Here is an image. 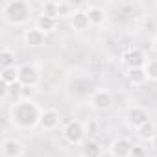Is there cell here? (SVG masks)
Here are the masks:
<instances>
[{
  "mask_svg": "<svg viewBox=\"0 0 157 157\" xmlns=\"http://www.w3.org/2000/svg\"><path fill=\"white\" fill-rule=\"evenodd\" d=\"M91 105L96 111H107L113 105V93L109 89H98L91 96Z\"/></svg>",
  "mask_w": 157,
  "mask_h": 157,
  "instance_id": "obj_6",
  "label": "cell"
},
{
  "mask_svg": "<svg viewBox=\"0 0 157 157\" xmlns=\"http://www.w3.org/2000/svg\"><path fill=\"white\" fill-rule=\"evenodd\" d=\"M0 65L2 68H10V67H15V52L8 46H4L0 50Z\"/></svg>",
  "mask_w": 157,
  "mask_h": 157,
  "instance_id": "obj_17",
  "label": "cell"
},
{
  "mask_svg": "<svg viewBox=\"0 0 157 157\" xmlns=\"http://www.w3.org/2000/svg\"><path fill=\"white\" fill-rule=\"evenodd\" d=\"M70 26L76 30V32H83L91 26L89 22V17H87V11L85 10H76L74 15L70 17Z\"/></svg>",
  "mask_w": 157,
  "mask_h": 157,
  "instance_id": "obj_12",
  "label": "cell"
},
{
  "mask_svg": "<svg viewBox=\"0 0 157 157\" xmlns=\"http://www.w3.org/2000/svg\"><path fill=\"white\" fill-rule=\"evenodd\" d=\"M63 137L68 144H82L85 139V128L80 120H70L63 128Z\"/></svg>",
  "mask_w": 157,
  "mask_h": 157,
  "instance_id": "obj_5",
  "label": "cell"
},
{
  "mask_svg": "<svg viewBox=\"0 0 157 157\" xmlns=\"http://www.w3.org/2000/svg\"><path fill=\"white\" fill-rule=\"evenodd\" d=\"M144 70H146L148 80L157 82V59H148L146 65H144Z\"/></svg>",
  "mask_w": 157,
  "mask_h": 157,
  "instance_id": "obj_21",
  "label": "cell"
},
{
  "mask_svg": "<svg viewBox=\"0 0 157 157\" xmlns=\"http://www.w3.org/2000/svg\"><path fill=\"white\" fill-rule=\"evenodd\" d=\"M35 26H37L39 30H43L44 33H48V32H54V30H56L57 21H56V19H50V17H44V15H39Z\"/></svg>",
  "mask_w": 157,
  "mask_h": 157,
  "instance_id": "obj_20",
  "label": "cell"
},
{
  "mask_svg": "<svg viewBox=\"0 0 157 157\" xmlns=\"http://www.w3.org/2000/svg\"><path fill=\"white\" fill-rule=\"evenodd\" d=\"M82 157H104V148L96 140H89L82 148Z\"/></svg>",
  "mask_w": 157,
  "mask_h": 157,
  "instance_id": "obj_14",
  "label": "cell"
},
{
  "mask_svg": "<svg viewBox=\"0 0 157 157\" xmlns=\"http://www.w3.org/2000/svg\"><path fill=\"white\" fill-rule=\"evenodd\" d=\"M126 122L131 129H140L146 122H150V115L142 105H131L126 113Z\"/></svg>",
  "mask_w": 157,
  "mask_h": 157,
  "instance_id": "obj_4",
  "label": "cell"
},
{
  "mask_svg": "<svg viewBox=\"0 0 157 157\" xmlns=\"http://www.w3.org/2000/svg\"><path fill=\"white\" fill-rule=\"evenodd\" d=\"M131 150H133L131 140H129V139H124V137L113 140V144H111V148H109V151H111L113 157H129V155H131Z\"/></svg>",
  "mask_w": 157,
  "mask_h": 157,
  "instance_id": "obj_10",
  "label": "cell"
},
{
  "mask_svg": "<svg viewBox=\"0 0 157 157\" xmlns=\"http://www.w3.org/2000/svg\"><path fill=\"white\" fill-rule=\"evenodd\" d=\"M0 82L6 85H13L19 82V68L17 67H10V68H2L0 72Z\"/></svg>",
  "mask_w": 157,
  "mask_h": 157,
  "instance_id": "obj_16",
  "label": "cell"
},
{
  "mask_svg": "<svg viewBox=\"0 0 157 157\" xmlns=\"http://www.w3.org/2000/svg\"><path fill=\"white\" fill-rule=\"evenodd\" d=\"M41 82V72L35 65H22L19 67V83L22 87H30V89H35Z\"/></svg>",
  "mask_w": 157,
  "mask_h": 157,
  "instance_id": "obj_3",
  "label": "cell"
},
{
  "mask_svg": "<svg viewBox=\"0 0 157 157\" xmlns=\"http://www.w3.org/2000/svg\"><path fill=\"white\" fill-rule=\"evenodd\" d=\"M24 144L17 139H4L2 142V157H22Z\"/></svg>",
  "mask_w": 157,
  "mask_h": 157,
  "instance_id": "obj_9",
  "label": "cell"
},
{
  "mask_svg": "<svg viewBox=\"0 0 157 157\" xmlns=\"http://www.w3.org/2000/svg\"><path fill=\"white\" fill-rule=\"evenodd\" d=\"M59 120H61V117H59V113L56 109H44L43 115H41L39 126L43 129H46V131H52V129H56L59 126Z\"/></svg>",
  "mask_w": 157,
  "mask_h": 157,
  "instance_id": "obj_11",
  "label": "cell"
},
{
  "mask_svg": "<svg viewBox=\"0 0 157 157\" xmlns=\"http://www.w3.org/2000/svg\"><path fill=\"white\" fill-rule=\"evenodd\" d=\"M151 48H153V52H155V56H157V37L151 41Z\"/></svg>",
  "mask_w": 157,
  "mask_h": 157,
  "instance_id": "obj_24",
  "label": "cell"
},
{
  "mask_svg": "<svg viewBox=\"0 0 157 157\" xmlns=\"http://www.w3.org/2000/svg\"><path fill=\"white\" fill-rule=\"evenodd\" d=\"M85 11H87L91 26L98 28V26H102L105 22V11H104V8H100V6H89Z\"/></svg>",
  "mask_w": 157,
  "mask_h": 157,
  "instance_id": "obj_13",
  "label": "cell"
},
{
  "mask_svg": "<svg viewBox=\"0 0 157 157\" xmlns=\"http://www.w3.org/2000/svg\"><path fill=\"white\" fill-rule=\"evenodd\" d=\"M128 82L131 83V85H135V87H139V85H142L146 80H148V76H146V70L144 68H131V70H128Z\"/></svg>",
  "mask_w": 157,
  "mask_h": 157,
  "instance_id": "obj_15",
  "label": "cell"
},
{
  "mask_svg": "<svg viewBox=\"0 0 157 157\" xmlns=\"http://www.w3.org/2000/svg\"><path fill=\"white\" fill-rule=\"evenodd\" d=\"M2 17L11 26H22L32 17V6L26 0H10L2 6Z\"/></svg>",
  "mask_w": 157,
  "mask_h": 157,
  "instance_id": "obj_2",
  "label": "cell"
},
{
  "mask_svg": "<svg viewBox=\"0 0 157 157\" xmlns=\"http://www.w3.org/2000/svg\"><path fill=\"white\" fill-rule=\"evenodd\" d=\"M137 133H139V137L142 139V140H148V142H151L153 140V137L157 135V129H155V124L150 120V122H146L140 129H137Z\"/></svg>",
  "mask_w": 157,
  "mask_h": 157,
  "instance_id": "obj_18",
  "label": "cell"
},
{
  "mask_svg": "<svg viewBox=\"0 0 157 157\" xmlns=\"http://www.w3.org/2000/svg\"><path fill=\"white\" fill-rule=\"evenodd\" d=\"M59 4V17H72L76 8L72 2H57Z\"/></svg>",
  "mask_w": 157,
  "mask_h": 157,
  "instance_id": "obj_22",
  "label": "cell"
},
{
  "mask_svg": "<svg viewBox=\"0 0 157 157\" xmlns=\"http://www.w3.org/2000/svg\"><path fill=\"white\" fill-rule=\"evenodd\" d=\"M151 146H153V148H155V150H157V135H155V137H153V140H151Z\"/></svg>",
  "mask_w": 157,
  "mask_h": 157,
  "instance_id": "obj_25",
  "label": "cell"
},
{
  "mask_svg": "<svg viewBox=\"0 0 157 157\" xmlns=\"http://www.w3.org/2000/svg\"><path fill=\"white\" fill-rule=\"evenodd\" d=\"M122 61H124V65L128 67V70H131V68H144V65H146V56L139 50V48H129L124 56H122Z\"/></svg>",
  "mask_w": 157,
  "mask_h": 157,
  "instance_id": "obj_8",
  "label": "cell"
},
{
  "mask_svg": "<svg viewBox=\"0 0 157 157\" xmlns=\"http://www.w3.org/2000/svg\"><path fill=\"white\" fill-rule=\"evenodd\" d=\"M41 15L50 17V19H59V4L57 2H44L41 6Z\"/></svg>",
  "mask_w": 157,
  "mask_h": 157,
  "instance_id": "obj_19",
  "label": "cell"
},
{
  "mask_svg": "<svg viewBox=\"0 0 157 157\" xmlns=\"http://www.w3.org/2000/svg\"><path fill=\"white\" fill-rule=\"evenodd\" d=\"M129 157H148V151H146V148L144 146H133V150H131V155Z\"/></svg>",
  "mask_w": 157,
  "mask_h": 157,
  "instance_id": "obj_23",
  "label": "cell"
},
{
  "mask_svg": "<svg viewBox=\"0 0 157 157\" xmlns=\"http://www.w3.org/2000/svg\"><path fill=\"white\" fill-rule=\"evenodd\" d=\"M22 39H24V44L28 48H41L44 44V41H46V33L43 30H39L37 26H32V28L24 30Z\"/></svg>",
  "mask_w": 157,
  "mask_h": 157,
  "instance_id": "obj_7",
  "label": "cell"
},
{
  "mask_svg": "<svg viewBox=\"0 0 157 157\" xmlns=\"http://www.w3.org/2000/svg\"><path fill=\"white\" fill-rule=\"evenodd\" d=\"M41 115H43V109L35 102H32L30 98L15 100L13 105L10 107V118L21 129H32V128H35L41 122Z\"/></svg>",
  "mask_w": 157,
  "mask_h": 157,
  "instance_id": "obj_1",
  "label": "cell"
}]
</instances>
